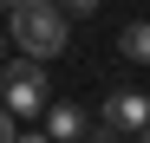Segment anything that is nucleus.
Masks as SVG:
<instances>
[{
	"label": "nucleus",
	"instance_id": "1",
	"mask_svg": "<svg viewBox=\"0 0 150 143\" xmlns=\"http://www.w3.org/2000/svg\"><path fill=\"white\" fill-rule=\"evenodd\" d=\"M7 26H13V39H20V52H33V59H59L65 39H72L59 0H20V7L7 13Z\"/></svg>",
	"mask_w": 150,
	"mask_h": 143
},
{
	"label": "nucleus",
	"instance_id": "2",
	"mask_svg": "<svg viewBox=\"0 0 150 143\" xmlns=\"http://www.w3.org/2000/svg\"><path fill=\"white\" fill-rule=\"evenodd\" d=\"M46 104H52V85H46L39 59H33V52L13 59V65H7V111H13V117H46Z\"/></svg>",
	"mask_w": 150,
	"mask_h": 143
},
{
	"label": "nucleus",
	"instance_id": "3",
	"mask_svg": "<svg viewBox=\"0 0 150 143\" xmlns=\"http://www.w3.org/2000/svg\"><path fill=\"white\" fill-rule=\"evenodd\" d=\"M144 124H150V98L144 91H111L105 98V130L117 137V130H137L144 137Z\"/></svg>",
	"mask_w": 150,
	"mask_h": 143
},
{
	"label": "nucleus",
	"instance_id": "4",
	"mask_svg": "<svg viewBox=\"0 0 150 143\" xmlns=\"http://www.w3.org/2000/svg\"><path fill=\"white\" fill-rule=\"evenodd\" d=\"M46 137H59V143L85 137V111L79 104H46Z\"/></svg>",
	"mask_w": 150,
	"mask_h": 143
},
{
	"label": "nucleus",
	"instance_id": "5",
	"mask_svg": "<svg viewBox=\"0 0 150 143\" xmlns=\"http://www.w3.org/2000/svg\"><path fill=\"white\" fill-rule=\"evenodd\" d=\"M117 52L131 65H150V20H131V26L117 33Z\"/></svg>",
	"mask_w": 150,
	"mask_h": 143
},
{
	"label": "nucleus",
	"instance_id": "6",
	"mask_svg": "<svg viewBox=\"0 0 150 143\" xmlns=\"http://www.w3.org/2000/svg\"><path fill=\"white\" fill-rule=\"evenodd\" d=\"M59 7H65L72 20H85V13H98V0H59Z\"/></svg>",
	"mask_w": 150,
	"mask_h": 143
},
{
	"label": "nucleus",
	"instance_id": "7",
	"mask_svg": "<svg viewBox=\"0 0 150 143\" xmlns=\"http://www.w3.org/2000/svg\"><path fill=\"white\" fill-rule=\"evenodd\" d=\"M0 143H13V111H0Z\"/></svg>",
	"mask_w": 150,
	"mask_h": 143
},
{
	"label": "nucleus",
	"instance_id": "8",
	"mask_svg": "<svg viewBox=\"0 0 150 143\" xmlns=\"http://www.w3.org/2000/svg\"><path fill=\"white\" fill-rule=\"evenodd\" d=\"M13 143H59V137H13Z\"/></svg>",
	"mask_w": 150,
	"mask_h": 143
},
{
	"label": "nucleus",
	"instance_id": "9",
	"mask_svg": "<svg viewBox=\"0 0 150 143\" xmlns=\"http://www.w3.org/2000/svg\"><path fill=\"white\" fill-rule=\"evenodd\" d=\"M0 7H7V13H13V7H20V0H0Z\"/></svg>",
	"mask_w": 150,
	"mask_h": 143
},
{
	"label": "nucleus",
	"instance_id": "10",
	"mask_svg": "<svg viewBox=\"0 0 150 143\" xmlns=\"http://www.w3.org/2000/svg\"><path fill=\"white\" fill-rule=\"evenodd\" d=\"M144 143H150V124H144Z\"/></svg>",
	"mask_w": 150,
	"mask_h": 143
},
{
	"label": "nucleus",
	"instance_id": "11",
	"mask_svg": "<svg viewBox=\"0 0 150 143\" xmlns=\"http://www.w3.org/2000/svg\"><path fill=\"white\" fill-rule=\"evenodd\" d=\"M98 143H111V137H98Z\"/></svg>",
	"mask_w": 150,
	"mask_h": 143
}]
</instances>
